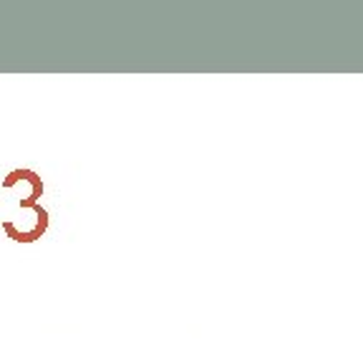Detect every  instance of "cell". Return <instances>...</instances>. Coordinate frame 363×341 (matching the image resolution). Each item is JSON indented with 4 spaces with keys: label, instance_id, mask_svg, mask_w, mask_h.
I'll return each instance as SVG.
<instances>
[{
    "label": "cell",
    "instance_id": "6da1fadb",
    "mask_svg": "<svg viewBox=\"0 0 363 341\" xmlns=\"http://www.w3.org/2000/svg\"><path fill=\"white\" fill-rule=\"evenodd\" d=\"M40 195H43V182L33 185L28 193L16 202V215L3 220V230L11 235L16 243H33L48 230V212L40 207Z\"/></svg>",
    "mask_w": 363,
    "mask_h": 341
}]
</instances>
